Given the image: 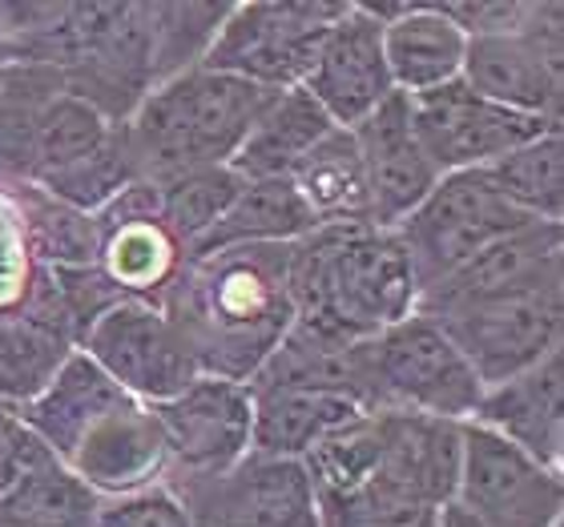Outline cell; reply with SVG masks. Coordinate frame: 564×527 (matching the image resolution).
<instances>
[{
    "label": "cell",
    "instance_id": "cell-1",
    "mask_svg": "<svg viewBox=\"0 0 564 527\" xmlns=\"http://www.w3.org/2000/svg\"><path fill=\"white\" fill-rule=\"evenodd\" d=\"M318 527H423L452 504L459 422L364 410L303 459Z\"/></svg>",
    "mask_w": 564,
    "mask_h": 527
},
{
    "label": "cell",
    "instance_id": "cell-2",
    "mask_svg": "<svg viewBox=\"0 0 564 527\" xmlns=\"http://www.w3.org/2000/svg\"><path fill=\"white\" fill-rule=\"evenodd\" d=\"M294 246H235L194 254L162 298L202 375L250 383L294 322Z\"/></svg>",
    "mask_w": 564,
    "mask_h": 527
},
{
    "label": "cell",
    "instance_id": "cell-3",
    "mask_svg": "<svg viewBox=\"0 0 564 527\" xmlns=\"http://www.w3.org/2000/svg\"><path fill=\"white\" fill-rule=\"evenodd\" d=\"M291 303L294 322L364 342L415 315L420 282L395 230L318 226L291 250Z\"/></svg>",
    "mask_w": 564,
    "mask_h": 527
},
{
    "label": "cell",
    "instance_id": "cell-4",
    "mask_svg": "<svg viewBox=\"0 0 564 527\" xmlns=\"http://www.w3.org/2000/svg\"><path fill=\"white\" fill-rule=\"evenodd\" d=\"M267 89L206 65L153 85L141 106L121 121V141L141 182L230 165Z\"/></svg>",
    "mask_w": 564,
    "mask_h": 527
},
{
    "label": "cell",
    "instance_id": "cell-5",
    "mask_svg": "<svg viewBox=\"0 0 564 527\" xmlns=\"http://www.w3.org/2000/svg\"><path fill=\"white\" fill-rule=\"evenodd\" d=\"M484 383L456 351L444 327L427 315H408L367 339V403L371 410H408L423 419L468 422Z\"/></svg>",
    "mask_w": 564,
    "mask_h": 527
},
{
    "label": "cell",
    "instance_id": "cell-6",
    "mask_svg": "<svg viewBox=\"0 0 564 527\" xmlns=\"http://www.w3.org/2000/svg\"><path fill=\"white\" fill-rule=\"evenodd\" d=\"M427 318L444 327V334L456 342V351L468 359L488 391L564 351V278L484 303L452 306Z\"/></svg>",
    "mask_w": 564,
    "mask_h": 527
},
{
    "label": "cell",
    "instance_id": "cell-7",
    "mask_svg": "<svg viewBox=\"0 0 564 527\" xmlns=\"http://www.w3.org/2000/svg\"><path fill=\"white\" fill-rule=\"evenodd\" d=\"M343 4L327 0H242L230 4L206 53V69L259 85L267 94L303 85L315 48Z\"/></svg>",
    "mask_w": 564,
    "mask_h": 527
},
{
    "label": "cell",
    "instance_id": "cell-8",
    "mask_svg": "<svg viewBox=\"0 0 564 527\" xmlns=\"http://www.w3.org/2000/svg\"><path fill=\"white\" fill-rule=\"evenodd\" d=\"M520 226H532L508 206L484 169L476 174H447L435 182V189L420 201V210L408 222L395 226L403 254L412 262L420 294L452 278L464 262H471L480 250L508 238Z\"/></svg>",
    "mask_w": 564,
    "mask_h": 527
},
{
    "label": "cell",
    "instance_id": "cell-9",
    "mask_svg": "<svg viewBox=\"0 0 564 527\" xmlns=\"http://www.w3.org/2000/svg\"><path fill=\"white\" fill-rule=\"evenodd\" d=\"M452 504L492 527H561V471L544 468L480 422H459V468Z\"/></svg>",
    "mask_w": 564,
    "mask_h": 527
},
{
    "label": "cell",
    "instance_id": "cell-10",
    "mask_svg": "<svg viewBox=\"0 0 564 527\" xmlns=\"http://www.w3.org/2000/svg\"><path fill=\"white\" fill-rule=\"evenodd\" d=\"M459 81L471 94L524 118L561 121L564 97V12L561 4H536L520 33L471 36Z\"/></svg>",
    "mask_w": 564,
    "mask_h": 527
},
{
    "label": "cell",
    "instance_id": "cell-11",
    "mask_svg": "<svg viewBox=\"0 0 564 527\" xmlns=\"http://www.w3.org/2000/svg\"><path fill=\"white\" fill-rule=\"evenodd\" d=\"M77 351L89 354L126 395L150 407L174 398L202 375L182 330L170 322V315L158 303L126 298L109 306L82 334Z\"/></svg>",
    "mask_w": 564,
    "mask_h": 527
},
{
    "label": "cell",
    "instance_id": "cell-12",
    "mask_svg": "<svg viewBox=\"0 0 564 527\" xmlns=\"http://www.w3.org/2000/svg\"><path fill=\"white\" fill-rule=\"evenodd\" d=\"M194 527H318L311 475L299 459L250 451L235 468L198 480H165Z\"/></svg>",
    "mask_w": 564,
    "mask_h": 527
},
{
    "label": "cell",
    "instance_id": "cell-13",
    "mask_svg": "<svg viewBox=\"0 0 564 527\" xmlns=\"http://www.w3.org/2000/svg\"><path fill=\"white\" fill-rule=\"evenodd\" d=\"M408 106H412L415 138L440 169V177L488 169L512 150L536 141L541 133L561 130V121L512 113V109L496 106L488 97L471 94L464 81H452L435 94L408 97Z\"/></svg>",
    "mask_w": 564,
    "mask_h": 527
},
{
    "label": "cell",
    "instance_id": "cell-14",
    "mask_svg": "<svg viewBox=\"0 0 564 527\" xmlns=\"http://www.w3.org/2000/svg\"><path fill=\"white\" fill-rule=\"evenodd\" d=\"M162 422L170 471L165 480H198L235 468L250 455L254 403L247 383L218 375H198L186 391L153 407Z\"/></svg>",
    "mask_w": 564,
    "mask_h": 527
},
{
    "label": "cell",
    "instance_id": "cell-15",
    "mask_svg": "<svg viewBox=\"0 0 564 527\" xmlns=\"http://www.w3.org/2000/svg\"><path fill=\"white\" fill-rule=\"evenodd\" d=\"M303 89L339 130H355L388 97H395L383 57V21L371 4H343L318 41Z\"/></svg>",
    "mask_w": 564,
    "mask_h": 527
},
{
    "label": "cell",
    "instance_id": "cell-16",
    "mask_svg": "<svg viewBox=\"0 0 564 527\" xmlns=\"http://www.w3.org/2000/svg\"><path fill=\"white\" fill-rule=\"evenodd\" d=\"M101 246H97V270L121 298L162 306L170 282L186 262V250L158 218V189L153 182H130L106 210L97 213Z\"/></svg>",
    "mask_w": 564,
    "mask_h": 527
},
{
    "label": "cell",
    "instance_id": "cell-17",
    "mask_svg": "<svg viewBox=\"0 0 564 527\" xmlns=\"http://www.w3.org/2000/svg\"><path fill=\"white\" fill-rule=\"evenodd\" d=\"M351 138L355 150H359V162H364L371 226L395 230L420 210V201L440 182V169H435L432 157L423 153L420 138H415L408 97H388L371 118L355 125Z\"/></svg>",
    "mask_w": 564,
    "mask_h": 527
},
{
    "label": "cell",
    "instance_id": "cell-18",
    "mask_svg": "<svg viewBox=\"0 0 564 527\" xmlns=\"http://www.w3.org/2000/svg\"><path fill=\"white\" fill-rule=\"evenodd\" d=\"M65 468L82 483H89L101 499L162 483L165 471H170L162 422H158L150 403L121 398L118 407H109L82 435V443L73 447Z\"/></svg>",
    "mask_w": 564,
    "mask_h": 527
},
{
    "label": "cell",
    "instance_id": "cell-19",
    "mask_svg": "<svg viewBox=\"0 0 564 527\" xmlns=\"http://www.w3.org/2000/svg\"><path fill=\"white\" fill-rule=\"evenodd\" d=\"M564 278V226L532 222L512 230L508 238L480 250L471 262L444 278L440 286L420 294L423 315H440L452 306L484 303V298H500V294H517L529 286Z\"/></svg>",
    "mask_w": 564,
    "mask_h": 527
},
{
    "label": "cell",
    "instance_id": "cell-20",
    "mask_svg": "<svg viewBox=\"0 0 564 527\" xmlns=\"http://www.w3.org/2000/svg\"><path fill=\"white\" fill-rule=\"evenodd\" d=\"M468 422L520 447L544 468H564V351L549 354L524 375L484 391Z\"/></svg>",
    "mask_w": 564,
    "mask_h": 527
},
{
    "label": "cell",
    "instance_id": "cell-21",
    "mask_svg": "<svg viewBox=\"0 0 564 527\" xmlns=\"http://www.w3.org/2000/svg\"><path fill=\"white\" fill-rule=\"evenodd\" d=\"M383 21V57L395 94L423 97L459 81L468 36L444 4H379Z\"/></svg>",
    "mask_w": 564,
    "mask_h": 527
},
{
    "label": "cell",
    "instance_id": "cell-22",
    "mask_svg": "<svg viewBox=\"0 0 564 527\" xmlns=\"http://www.w3.org/2000/svg\"><path fill=\"white\" fill-rule=\"evenodd\" d=\"M330 130H339V125H330V118L311 101L303 85L274 89L259 106L254 121H250L247 138H242L238 153L230 157V169L242 182L291 177L303 165L306 153L315 150Z\"/></svg>",
    "mask_w": 564,
    "mask_h": 527
},
{
    "label": "cell",
    "instance_id": "cell-23",
    "mask_svg": "<svg viewBox=\"0 0 564 527\" xmlns=\"http://www.w3.org/2000/svg\"><path fill=\"white\" fill-rule=\"evenodd\" d=\"M247 387L327 391V395L355 398L364 410H371L367 403V339L347 342L315 327H303V322H291V330L282 334L274 354Z\"/></svg>",
    "mask_w": 564,
    "mask_h": 527
},
{
    "label": "cell",
    "instance_id": "cell-24",
    "mask_svg": "<svg viewBox=\"0 0 564 527\" xmlns=\"http://www.w3.org/2000/svg\"><path fill=\"white\" fill-rule=\"evenodd\" d=\"M250 403H254L250 451L274 459H299V463L323 439H330L364 415L355 398L303 387H250Z\"/></svg>",
    "mask_w": 564,
    "mask_h": 527
},
{
    "label": "cell",
    "instance_id": "cell-25",
    "mask_svg": "<svg viewBox=\"0 0 564 527\" xmlns=\"http://www.w3.org/2000/svg\"><path fill=\"white\" fill-rule=\"evenodd\" d=\"M121 398L133 395H126L89 354L77 351L69 363L61 366V375L21 410V419L36 435V443L45 447L57 463H65L73 455V447L82 443V435L109 407H118Z\"/></svg>",
    "mask_w": 564,
    "mask_h": 527
},
{
    "label": "cell",
    "instance_id": "cell-26",
    "mask_svg": "<svg viewBox=\"0 0 564 527\" xmlns=\"http://www.w3.org/2000/svg\"><path fill=\"white\" fill-rule=\"evenodd\" d=\"M315 230V218L306 213L303 198L294 194L291 177L242 182L238 198L223 213V222L202 238V246L194 254H214V250L235 246H294V242H303Z\"/></svg>",
    "mask_w": 564,
    "mask_h": 527
},
{
    "label": "cell",
    "instance_id": "cell-27",
    "mask_svg": "<svg viewBox=\"0 0 564 527\" xmlns=\"http://www.w3.org/2000/svg\"><path fill=\"white\" fill-rule=\"evenodd\" d=\"M291 186L315 226H371L364 162L351 130H330L318 141L291 174Z\"/></svg>",
    "mask_w": 564,
    "mask_h": 527
},
{
    "label": "cell",
    "instance_id": "cell-28",
    "mask_svg": "<svg viewBox=\"0 0 564 527\" xmlns=\"http://www.w3.org/2000/svg\"><path fill=\"white\" fill-rule=\"evenodd\" d=\"M77 354V342L45 318L12 310L0 318V403L24 410Z\"/></svg>",
    "mask_w": 564,
    "mask_h": 527
},
{
    "label": "cell",
    "instance_id": "cell-29",
    "mask_svg": "<svg viewBox=\"0 0 564 527\" xmlns=\"http://www.w3.org/2000/svg\"><path fill=\"white\" fill-rule=\"evenodd\" d=\"M101 495L45 455L0 492V527H94Z\"/></svg>",
    "mask_w": 564,
    "mask_h": 527
},
{
    "label": "cell",
    "instance_id": "cell-30",
    "mask_svg": "<svg viewBox=\"0 0 564 527\" xmlns=\"http://www.w3.org/2000/svg\"><path fill=\"white\" fill-rule=\"evenodd\" d=\"M12 198L21 213L24 238H29V254L41 270H94L97 246H101V230L97 218L77 213L61 201L45 198L36 186L17 182V186H0Z\"/></svg>",
    "mask_w": 564,
    "mask_h": 527
},
{
    "label": "cell",
    "instance_id": "cell-31",
    "mask_svg": "<svg viewBox=\"0 0 564 527\" xmlns=\"http://www.w3.org/2000/svg\"><path fill=\"white\" fill-rule=\"evenodd\" d=\"M496 194L529 222H564V138L561 130L541 133L536 141L512 150L484 169Z\"/></svg>",
    "mask_w": 564,
    "mask_h": 527
},
{
    "label": "cell",
    "instance_id": "cell-32",
    "mask_svg": "<svg viewBox=\"0 0 564 527\" xmlns=\"http://www.w3.org/2000/svg\"><path fill=\"white\" fill-rule=\"evenodd\" d=\"M113 121L101 118L89 101L73 94H53L45 106L33 113V133H29V186L36 177L57 174L65 165L82 162L94 150H101L113 138Z\"/></svg>",
    "mask_w": 564,
    "mask_h": 527
},
{
    "label": "cell",
    "instance_id": "cell-33",
    "mask_svg": "<svg viewBox=\"0 0 564 527\" xmlns=\"http://www.w3.org/2000/svg\"><path fill=\"white\" fill-rule=\"evenodd\" d=\"M153 189H158V218L189 259L202 246V238L223 222V213L242 189V177L230 165H210V169H189V174L153 182Z\"/></svg>",
    "mask_w": 564,
    "mask_h": 527
},
{
    "label": "cell",
    "instance_id": "cell-34",
    "mask_svg": "<svg viewBox=\"0 0 564 527\" xmlns=\"http://www.w3.org/2000/svg\"><path fill=\"white\" fill-rule=\"evenodd\" d=\"M230 4H150V73L153 85L198 69L223 29Z\"/></svg>",
    "mask_w": 564,
    "mask_h": 527
},
{
    "label": "cell",
    "instance_id": "cell-35",
    "mask_svg": "<svg viewBox=\"0 0 564 527\" xmlns=\"http://www.w3.org/2000/svg\"><path fill=\"white\" fill-rule=\"evenodd\" d=\"M130 182H138V174H133V162H130V153H126V141H121V125H118L113 138H109L101 150H94L89 157H82V162L65 165L57 174L36 177L33 186L41 189L45 198L97 218Z\"/></svg>",
    "mask_w": 564,
    "mask_h": 527
},
{
    "label": "cell",
    "instance_id": "cell-36",
    "mask_svg": "<svg viewBox=\"0 0 564 527\" xmlns=\"http://www.w3.org/2000/svg\"><path fill=\"white\" fill-rule=\"evenodd\" d=\"M94 527H194V524H189L186 504L162 480V483H150V487H138V492L101 499Z\"/></svg>",
    "mask_w": 564,
    "mask_h": 527
},
{
    "label": "cell",
    "instance_id": "cell-37",
    "mask_svg": "<svg viewBox=\"0 0 564 527\" xmlns=\"http://www.w3.org/2000/svg\"><path fill=\"white\" fill-rule=\"evenodd\" d=\"M36 262L29 254V238H24L21 213L12 198L0 189V318L21 310L24 294L33 286Z\"/></svg>",
    "mask_w": 564,
    "mask_h": 527
},
{
    "label": "cell",
    "instance_id": "cell-38",
    "mask_svg": "<svg viewBox=\"0 0 564 527\" xmlns=\"http://www.w3.org/2000/svg\"><path fill=\"white\" fill-rule=\"evenodd\" d=\"M444 12L471 41V36L520 33L532 21L536 4H524V0H471V4H444Z\"/></svg>",
    "mask_w": 564,
    "mask_h": 527
},
{
    "label": "cell",
    "instance_id": "cell-39",
    "mask_svg": "<svg viewBox=\"0 0 564 527\" xmlns=\"http://www.w3.org/2000/svg\"><path fill=\"white\" fill-rule=\"evenodd\" d=\"M48 451L41 443H36V435L24 427L21 410H12L0 403V492L9 487V483H17L24 475V471L33 468V463H41Z\"/></svg>",
    "mask_w": 564,
    "mask_h": 527
},
{
    "label": "cell",
    "instance_id": "cell-40",
    "mask_svg": "<svg viewBox=\"0 0 564 527\" xmlns=\"http://www.w3.org/2000/svg\"><path fill=\"white\" fill-rule=\"evenodd\" d=\"M432 527H492V524H484V519H476L471 512H464L459 504H444L440 512H435Z\"/></svg>",
    "mask_w": 564,
    "mask_h": 527
},
{
    "label": "cell",
    "instance_id": "cell-41",
    "mask_svg": "<svg viewBox=\"0 0 564 527\" xmlns=\"http://www.w3.org/2000/svg\"><path fill=\"white\" fill-rule=\"evenodd\" d=\"M0 65H4V48H0Z\"/></svg>",
    "mask_w": 564,
    "mask_h": 527
},
{
    "label": "cell",
    "instance_id": "cell-42",
    "mask_svg": "<svg viewBox=\"0 0 564 527\" xmlns=\"http://www.w3.org/2000/svg\"><path fill=\"white\" fill-rule=\"evenodd\" d=\"M423 527H432V524H423Z\"/></svg>",
    "mask_w": 564,
    "mask_h": 527
}]
</instances>
